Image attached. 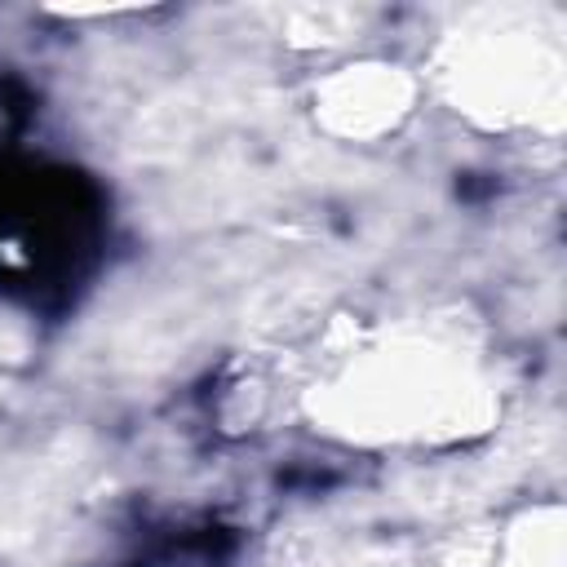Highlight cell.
<instances>
[{"mask_svg": "<svg viewBox=\"0 0 567 567\" xmlns=\"http://www.w3.org/2000/svg\"><path fill=\"white\" fill-rule=\"evenodd\" d=\"M323 115L346 137H372L408 115V80L399 66H346L323 84Z\"/></svg>", "mask_w": 567, "mask_h": 567, "instance_id": "6da1fadb", "label": "cell"}]
</instances>
